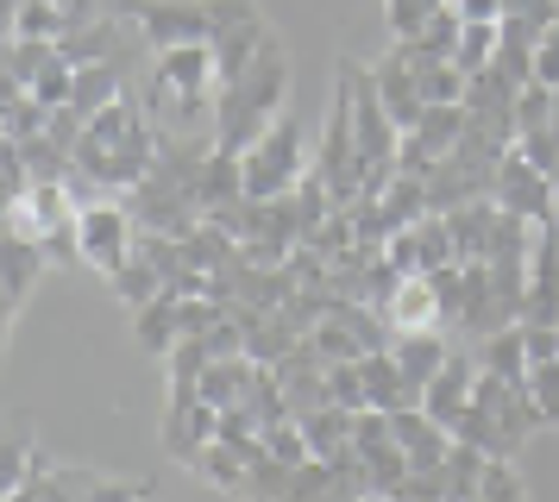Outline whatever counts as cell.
<instances>
[{"instance_id":"bcb514c9","label":"cell","mask_w":559,"mask_h":502,"mask_svg":"<svg viewBox=\"0 0 559 502\" xmlns=\"http://www.w3.org/2000/svg\"><path fill=\"white\" fill-rule=\"evenodd\" d=\"M13 7H26V0H7V13H13Z\"/></svg>"},{"instance_id":"60d3db41","label":"cell","mask_w":559,"mask_h":502,"mask_svg":"<svg viewBox=\"0 0 559 502\" xmlns=\"http://www.w3.org/2000/svg\"><path fill=\"white\" fill-rule=\"evenodd\" d=\"M145 497H152V490H145V483H132V477H102L88 502H145Z\"/></svg>"},{"instance_id":"ee69618b","label":"cell","mask_w":559,"mask_h":502,"mask_svg":"<svg viewBox=\"0 0 559 502\" xmlns=\"http://www.w3.org/2000/svg\"><path fill=\"white\" fill-rule=\"evenodd\" d=\"M554 125H559V88H554Z\"/></svg>"},{"instance_id":"cb8c5ba5","label":"cell","mask_w":559,"mask_h":502,"mask_svg":"<svg viewBox=\"0 0 559 502\" xmlns=\"http://www.w3.org/2000/svg\"><path fill=\"white\" fill-rule=\"evenodd\" d=\"M189 471H195V477H207L214 490H227V497H239V490H246V477H252V458H246L239 446H227V440H207V446L195 452V458H189Z\"/></svg>"},{"instance_id":"5b68a950","label":"cell","mask_w":559,"mask_h":502,"mask_svg":"<svg viewBox=\"0 0 559 502\" xmlns=\"http://www.w3.org/2000/svg\"><path fill=\"white\" fill-rule=\"evenodd\" d=\"M308 164H314V151L302 145V120H296V107H283L277 120L258 132V145L246 151V195L252 201L289 195L308 176Z\"/></svg>"},{"instance_id":"2e32d148","label":"cell","mask_w":559,"mask_h":502,"mask_svg":"<svg viewBox=\"0 0 559 502\" xmlns=\"http://www.w3.org/2000/svg\"><path fill=\"white\" fill-rule=\"evenodd\" d=\"M95 483H102V471H88V465H57L51 458L26 490H13L7 502H88L95 497Z\"/></svg>"},{"instance_id":"9c48e42d","label":"cell","mask_w":559,"mask_h":502,"mask_svg":"<svg viewBox=\"0 0 559 502\" xmlns=\"http://www.w3.org/2000/svg\"><path fill=\"white\" fill-rule=\"evenodd\" d=\"M371 82H378L383 107H390V120L403 125V132H415V125L428 120V88H421V70H415V57H408V45L396 38V45L383 50L378 63H371Z\"/></svg>"},{"instance_id":"484cf974","label":"cell","mask_w":559,"mask_h":502,"mask_svg":"<svg viewBox=\"0 0 559 502\" xmlns=\"http://www.w3.org/2000/svg\"><path fill=\"white\" fill-rule=\"evenodd\" d=\"M182 258H189V271H202V276H214V271H227L233 258H239V239H233L227 226H214V220H202L189 239H182Z\"/></svg>"},{"instance_id":"52a82bcc","label":"cell","mask_w":559,"mask_h":502,"mask_svg":"<svg viewBox=\"0 0 559 502\" xmlns=\"http://www.w3.org/2000/svg\"><path fill=\"white\" fill-rule=\"evenodd\" d=\"M170 383V408H164V452L170 458H195V452L207 446V440H221V408L202 396V376H164Z\"/></svg>"},{"instance_id":"d4e9b609","label":"cell","mask_w":559,"mask_h":502,"mask_svg":"<svg viewBox=\"0 0 559 502\" xmlns=\"http://www.w3.org/2000/svg\"><path fill=\"white\" fill-rule=\"evenodd\" d=\"M484 471H490V452H478V446H465V440H453L447 465H440L447 502H478V497H484Z\"/></svg>"},{"instance_id":"4316f807","label":"cell","mask_w":559,"mask_h":502,"mask_svg":"<svg viewBox=\"0 0 559 502\" xmlns=\"http://www.w3.org/2000/svg\"><path fill=\"white\" fill-rule=\"evenodd\" d=\"M252 371H258V358H214L202 371V396L214 408H239L246 390H252Z\"/></svg>"},{"instance_id":"7dc6e473","label":"cell","mask_w":559,"mask_h":502,"mask_svg":"<svg viewBox=\"0 0 559 502\" xmlns=\"http://www.w3.org/2000/svg\"><path fill=\"white\" fill-rule=\"evenodd\" d=\"M145 502H157V497H145Z\"/></svg>"},{"instance_id":"ba28073f","label":"cell","mask_w":559,"mask_h":502,"mask_svg":"<svg viewBox=\"0 0 559 502\" xmlns=\"http://www.w3.org/2000/svg\"><path fill=\"white\" fill-rule=\"evenodd\" d=\"M490 201L540 226V220L559 214V176H547L534 157H522V151H503V164H497V176H490Z\"/></svg>"},{"instance_id":"8fae6325","label":"cell","mask_w":559,"mask_h":502,"mask_svg":"<svg viewBox=\"0 0 559 502\" xmlns=\"http://www.w3.org/2000/svg\"><path fill=\"white\" fill-rule=\"evenodd\" d=\"M383 321L396 333H447V301H440V283L433 276H403L396 296L383 301Z\"/></svg>"},{"instance_id":"c3c4849f","label":"cell","mask_w":559,"mask_h":502,"mask_svg":"<svg viewBox=\"0 0 559 502\" xmlns=\"http://www.w3.org/2000/svg\"><path fill=\"white\" fill-rule=\"evenodd\" d=\"M554 220H559V214H554Z\"/></svg>"},{"instance_id":"30bf717a","label":"cell","mask_w":559,"mask_h":502,"mask_svg":"<svg viewBox=\"0 0 559 502\" xmlns=\"http://www.w3.org/2000/svg\"><path fill=\"white\" fill-rule=\"evenodd\" d=\"M459 139H465V100H459V107H428V120L415 125V132H403L396 170L433 176V170H440V164L459 151Z\"/></svg>"},{"instance_id":"83f0119b","label":"cell","mask_w":559,"mask_h":502,"mask_svg":"<svg viewBox=\"0 0 559 502\" xmlns=\"http://www.w3.org/2000/svg\"><path fill=\"white\" fill-rule=\"evenodd\" d=\"M497 45H503V20H465L459 25V45H453V63L465 75H478L497 63Z\"/></svg>"},{"instance_id":"7a4b0ae2","label":"cell","mask_w":559,"mask_h":502,"mask_svg":"<svg viewBox=\"0 0 559 502\" xmlns=\"http://www.w3.org/2000/svg\"><path fill=\"white\" fill-rule=\"evenodd\" d=\"M289 107V57H283V38L271 32V45L252 57V70L221 88V113H214V145L221 151H246L258 145V132Z\"/></svg>"},{"instance_id":"f546056e","label":"cell","mask_w":559,"mask_h":502,"mask_svg":"<svg viewBox=\"0 0 559 502\" xmlns=\"http://www.w3.org/2000/svg\"><path fill=\"white\" fill-rule=\"evenodd\" d=\"M107 283H114V296L127 301L132 314H139L145 301H157V296H164V276H157V264L145 258V251H132V258H127V264H120L114 276H107Z\"/></svg>"},{"instance_id":"f1b7e54d","label":"cell","mask_w":559,"mask_h":502,"mask_svg":"<svg viewBox=\"0 0 559 502\" xmlns=\"http://www.w3.org/2000/svg\"><path fill=\"white\" fill-rule=\"evenodd\" d=\"M302 433L308 446H314V458H340V452H353V408H314V415H302Z\"/></svg>"},{"instance_id":"ffe728a7","label":"cell","mask_w":559,"mask_h":502,"mask_svg":"<svg viewBox=\"0 0 559 502\" xmlns=\"http://www.w3.org/2000/svg\"><path fill=\"white\" fill-rule=\"evenodd\" d=\"M120 95H127V63H82L70 107H76L82 120H95V113H107Z\"/></svg>"},{"instance_id":"277c9868","label":"cell","mask_w":559,"mask_h":502,"mask_svg":"<svg viewBox=\"0 0 559 502\" xmlns=\"http://www.w3.org/2000/svg\"><path fill=\"white\" fill-rule=\"evenodd\" d=\"M314 170L328 176V189H333L340 207L358 201V189H365V151H358V125H353V75H346V57H340V70H333L328 125H321V139H314Z\"/></svg>"},{"instance_id":"e575fe53","label":"cell","mask_w":559,"mask_h":502,"mask_svg":"<svg viewBox=\"0 0 559 502\" xmlns=\"http://www.w3.org/2000/svg\"><path fill=\"white\" fill-rule=\"evenodd\" d=\"M264 452H271V458H283V465H308V458H314V446H308V433H302V421H296V415L264 427Z\"/></svg>"},{"instance_id":"e0dca14e","label":"cell","mask_w":559,"mask_h":502,"mask_svg":"<svg viewBox=\"0 0 559 502\" xmlns=\"http://www.w3.org/2000/svg\"><path fill=\"white\" fill-rule=\"evenodd\" d=\"M453 440H465V446L490 452V458H515V452L528 446V440H522V433H515L503 415H490L484 402H472V408H465V415L453 421Z\"/></svg>"},{"instance_id":"5bb4252c","label":"cell","mask_w":559,"mask_h":502,"mask_svg":"<svg viewBox=\"0 0 559 502\" xmlns=\"http://www.w3.org/2000/svg\"><path fill=\"white\" fill-rule=\"evenodd\" d=\"M132 333H139V346L152 351V358H170L177 339H189V326H182V296L177 289H164L157 301H145L139 314H132Z\"/></svg>"},{"instance_id":"8d00e7d4","label":"cell","mask_w":559,"mask_h":502,"mask_svg":"<svg viewBox=\"0 0 559 502\" xmlns=\"http://www.w3.org/2000/svg\"><path fill=\"white\" fill-rule=\"evenodd\" d=\"M328 396H333V408H371V396H365V371H358V358H346V364H333L328 371Z\"/></svg>"},{"instance_id":"f35d334b","label":"cell","mask_w":559,"mask_h":502,"mask_svg":"<svg viewBox=\"0 0 559 502\" xmlns=\"http://www.w3.org/2000/svg\"><path fill=\"white\" fill-rule=\"evenodd\" d=\"M440 7H447V0H383V20H390V32H396V38H415V32H421Z\"/></svg>"},{"instance_id":"d590c367","label":"cell","mask_w":559,"mask_h":502,"mask_svg":"<svg viewBox=\"0 0 559 502\" xmlns=\"http://www.w3.org/2000/svg\"><path fill=\"white\" fill-rule=\"evenodd\" d=\"M32 95L45 100V107H70V95H76V63H70L63 50H57L51 63H45V75L32 82Z\"/></svg>"},{"instance_id":"7bdbcfd3","label":"cell","mask_w":559,"mask_h":502,"mask_svg":"<svg viewBox=\"0 0 559 502\" xmlns=\"http://www.w3.org/2000/svg\"><path fill=\"white\" fill-rule=\"evenodd\" d=\"M453 13L459 20H503L509 0H453Z\"/></svg>"},{"instance_id":"d6986e66","label":"cell","mask_w":559,"mask_h":502,"mask_svg":"<svg viewBox=\"0 0 559 502\" xmlns=\"http://www.w3.org/2000/svg\"><path fill=\"white\" fill-rule=\"evenodd\" d=\"M497 201H465V207H453L447 214V226H453V246H459V264H484L490 258V239H497Z\"/></svg>"},{"instance_id":"d6a6232c","label":"cell","mask_w":559,"mask_h":502,"mask_svg":"<svg viewBox=\"0 0 559 502\" xmlns=\"http://www.w3.org/2000/svg\"><path fill=\"white\" fill-rule=\"evenodd\" d=\"M57 57V45H38V38H7V88H32L45 63Z\"/></svg>"},{"instance_id":"7402d4cb","label":"cell","mask_w":559,"mask_h":502,"mask_svg":"<svg viewBox=\"0 0 559 502\" xmlns=\"http://www.w3.org/2000/svg\"><path fill=\"white\" fill-rule=\"evenodd\" d=\"M70 7H57V0H26V7H13L7 13V38H38V45H63L70 38Z\"/></svg>"},{"instance_id":"3957f363","label":"cell","mask_w":559,"mask_h":502,"mask_svg":"<svg viewBox=\"0 0 559 502\" xmlns=\"http://www.w3.org/2000/svg\"><path fill=\"white\" fill-rule=\"evenodd\" d=\"M246 7H258V0H114V13H127L152 50L214 45L221 25L239 20Z\"/></svg>"},{"instance_id":"74e56055","label":"cell","mask_w":559,"mask_h":502,"mask_svg":"<svg viewBox=\"0 0 559 502\" xmlns=\"http://www.w3.org/2000/svg\"><path fill=\"white\" fill-rule=\"evenodd\" d=\"M528 396H534V408H540V421L559 427V358H540L528 371Z\"/></svg>"},{"instance_id":"4dcf8cb0","label":"cell","mask_w":559,"mask_h":502,"mask_svg":"<svg viewBox=\"0 0 559 502\" xmlns=\"http://www.w3.org/2000/svg\"><path fill=\"white\" fill-rule=\"evenodd\" d=\"M51 125V107L32 95V88H7V113H0V139H13V145H26Z\"/></svg>"},{"instance_id":"44dd1931","label":"cell","mask_w":559,"mask_h":502,"mask_svg":"<svg viewBox=\"0 0 559 502\" xmlns=\"http://www.w3.org/2000/svg\"><path fill=\"white\" fill-rule=\"evenodd\" d=\"M472 346H478L484 371L509 376V383H528L534 358H528V333H522V321H515V326H497V333H490V339H472Z\"/></svg>"},{"instance_id":"836d02e7","label":"cell","mask_w":559,"mask_h":502,"mask_svg":"<svg viewBox=\"0 0 559 502\" xmlns=\"http://www.w3.org/2000/svg\"><path fill=\"white\" fill-rule=\"evenodd\" d=\"M459 13H453V0H447V7H440V13H433L428 25H421V32H415V38H408V45L421 50V57H453V45H459Z\"/></svg>"},{"instance_id":"f6af8a7d","label":"cell","mask_w":559,"mask_h":502,"mask_svg":"<svg viewBox=\"0 0 559 502\" xmlns=\"http://www.w3.org/2000/svg\"><path fill=\"white\" fill-rule=\"evenodd\" d=\"M346 502H378V497H346Z\"/></svg>"},{"instance_id":"603a6c76","label":"cell","mask_w":559,"mask_h":502,"mask_svg":"<svg viewBox=\"0 0 559 502\" xmlns=\"http://www.w3.org/2000/svg\"><path fill=\"white\" fill-rule=\"evenodd\" d=\"M378 207H383V226H390V232H403V226L428 220V214H433V207H428V176L396 170V176H390V189L378 195Z\"/></svg>"},{"instance_id":"7c38bea8","label":"cell","mask_w":559,"mask_h":502,"mask_svg":"<svg viewBox=\"0 0 559 502\" xmlns=\"http://www.w3.org/2000/svg\"><path fill=\"white\" fill-rule=\"evenodd\" d=\"M396 427V446L408 452V471H440L447 452H453V427H440L428 408H390Z\"/></svg>"},{"instance_id":"6da1fadb","label":"cell","mask_w":559,"mask_h":502,"mask_svg":"<svg viewBox=\"0 0 559 502\" xmlns=\"http://www.w3.org/2000/svg\"><path fill=\"white\" fill-rule=\"evenodd\" d=\"M139 100H145V113H152L157 139L214 145V113H221V63H214V45L157 50V63L145 70Z\"/></svg>"},{"instance_id":"9a60e30c","label":"cell","mask_w":559,"mask_h":502,"mask_svg":"<svg viewBox=\"0 0 559 502\" xmlns=\"http://www.w3.org/2000/svg\"><path fill=\"white\" fill-rule=\"evenodd\" d=\"M390 358L403 364V376L415 383V390H428L433 376L447 371L453 339H447V333H396V339H390Z\"/></svg>"},{"instance_id":"b9f144b4","label":"cell","mask_w":559,"mask_h":502,"mask_svg":"<svg viewBox=\"0 0 559 502\" xmlns=\"http://www.w3.org/2000/svg\"><path fill=\"white\" fill-rule=\"evenodd\" d=\"M528 333V358L540 364V358H559V326H522Z\"/></svg>"},{"instance_id":"4fadbf2b","label":"cell","mask_w":559,"mask_h":502,"mask_svg":"<svg viewBox=\"0 0 559 502\" xmlns=\"http://www.w3.org/2000/svg\"><path fill=\"white\" fill-rule=\"evenodd\" d=\"M51 271V258H45V239H20V232H7V246H0V283H7V326L20 321V308L32 301V283Z\"/></svg>"},{"instance_id":"ac0fdd59","label":"cell","mask_w":559,"mask_h":502,"mask_svg":"<svg viewBox=\"0 0 559 502\" xmlns=\"http://www.w3.org/2000/svg\"><path fill=\"white\" fill-rule=\"evenodd\" d=\"M358 371H365V396H371V408H421V390L403 376V364H396L390 351H365Z\"/></svg>"},{"instance_id":"ab89813d","label":"cell","mask_w":559,"mask_h":502,"mask_svg":"<svg viewBox=\"0 0 559 502\" xmlns=\"http://www.w3.org/2000/svg\"><path fill=\"white\" fill-rule=\"evenodd\" d=\"M534 82H547V88H559V20L540 32V45H534Z\"/></svg>"},{"instance_id":"8992f818","label":"cell","mask_w":559,"mask_h":502,"mask_svg":"<svg viewBox=\"0 0 559 502\" xmlns=\"http://www.w3.org/2000/svg\"><path fill=\"white\" fill-rule=\"evenodd\" d=\"M76 232H82V264L88 271L114 276L139 251V220H132L127 195H107V201H88L76 214Z\"/></svg>"},{"instance_id":"1f68e13d","label":"cell","mask_w":559,"mask_h":502,"mask_svg":"<svg viewBox=\"0 0 559 502\" xmlns=\"http://www.w3.org/2000/svg\"><path fill=\"white\" fill-rule=\"evenodd\" d=\"M45 465H51V452H38L26 433H13V440H7V452H0V497L26 490V483L45 471Z\"/></svg>"}]
</instances>
